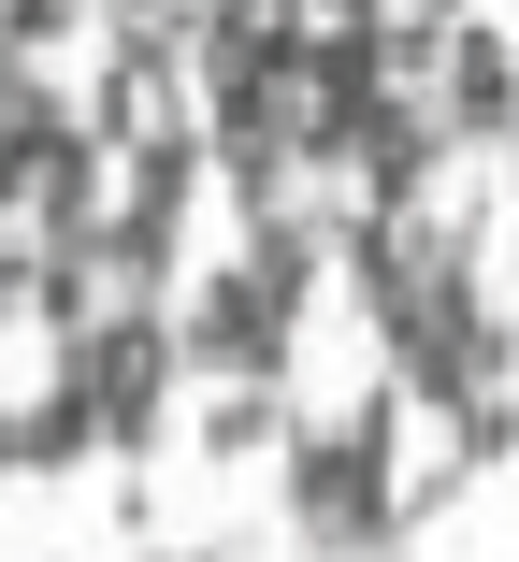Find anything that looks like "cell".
Wrapping results in <instances>:
<instances>
[{
    "label": "cell",
    "mask_w": 519,
    "mask_h": 562,
    "mask_svg": "<svg viewBox=\"0 0 519 562\" xmlns=\"http://www.w3.org/2000/svg\"><path fill=\"white\" fill-rule=\"evenodd\" d=\"M289 432H303V418H289V390H274V375H217V390H202V462H217V476L274 462Z\"/></svg>",
    "instance_id": "5"
},
{
    "label": "cell",
    "mask_w": 519,
    "mask_h": 562,
    "mask_svg": "<svg viewBox=\"0 0 519 562\" xmlns=\"http://www.w3.org/2000/svg\"><path fill=\"white\" fill-rule=\"evenodd\" d=\"M390 562H419V548H390Z\"/></svg>",
    "instance_id": "9"
},
{
    "label": "cell",
    "mask_w": 519,
    "mask_h": 562,
    "mask_svg": "<svg viewBox=\"0 0 519 562\" xmlns=\"http://www.w3.org/2000/svg\"><path fill=\"white\" fill-rule=\"evenodd\" d=\"M433 101H448V131H462V145H519V30L462 15L448 58H433Z\"/></svg>",
    "instance_id": "4"
},
{
    "label": "cell",
    "mask_w": 519,
    "mask_h": 562,
    "mask_svg": "<svg viewBox=\"0 0 519 562\" xmlns=\"http://www.w3.org/2000/svg\"><path fill=\"white\" fill-rule=\"evenodd\" d=\"M448 145H462V131H448V101H433V87H390L375 116H361V145H347V173H361V202H375V216H419Z\"/></svg>",
    "instance_id": "3"
},
{
    "label": "cell",
    "mask_w": 519,
    "mask_h": 562,
    "mask_svg": "<svg viewBox=\"0 0 519 562\" xmlns=\"http://www.w3.org/2000/svg\"><path fill=\"white\" fill-rule=\"evenodd\" d=\"M404 15H462V0H404Z\"/></svg>",
    "instance_id": "8"
},
{
    "label": "cell",
    "mask_w": 519,
    "mask_h": 562,
    "mask_svg": "<svg viewBox=\"0 0 519 562\" xmlns=\"http://www.w3.org/2000/svg\"><path fill=\"white\" fill-rule=\"evenodd\" d=\"M72 375H87V404H101V447H116V462H145V447L173 432V375H188L173 303H159V289H116V303L72 331Z\"/></svg>",
    "instance_id": "1"
},
{
    "label": "cell",
    "mask_w": 519,
    "mask_h": 562,
    "mask_svg": "<svg viewBox=\"0 0 519 562\" xmlns=\"http://www.w3.org/2000/svg\"><path fill=\"white\" fill-rule=\"evenodd\" d=\"M173 331H188V375L217 390V375H274L289 390V331H303V303L260 274V260H217L188 303H173Z\"/></svg>",
    "instance_id": "2"
},
{
    "label": "cell",
    "mask_w": 519,
    "mask_h": 562,
    "mask_svg": "<svg viewBox=\"0 0 519 562\" xmlns=\"http://www.w3.org/2000/svg\"><path fill=\"white\" fill-rule=\"evenodd\" d=\"M87 15H101V0H0V58H58Z\"/></svg>",
    "instance_id": "6"
},
{
    "label": "cell",
    "mask_w": 519,
    "mask_h": 562,
    "mask_svg": "<svg viewBox=\"0 0 519 562\" xmlns=\"http://www.w3.org/2000/svg\"><path fill=\"white\" fill-rule=\"evenodd\" d=\"M361 15H390V0H318V30H361Z\"/></svg>",
    "instance_id": "7"
}]
</instances>
